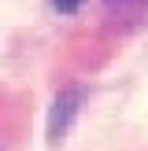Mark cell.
I'll list each match as a JSON object with an SVG mask.
<instances>
[{
    "mask_svg": "<svg viewBox=\"0 0 148 151\" xmlns=\"http://www.w3.org/2000/svg\"><path fill=\"white\" fill-rule=\"evenodd\" d=\"M52 7H56L59 15H74L81 7V0H52Z\"/></svg>",
    "mask_w": 148,
    "mask_h": 151,
    "instance_id": "cell-3",
    "label": "cell"
},
{
    "mask_svg": "<svg viewBox=\"0 0 148 151\" xmlns=\"http://www.w3.org/2000/svg\"><path fill=\"white\" fill-rule=\"evenodd\" d=\"M104 4H107L111 11H130V7H141V4H148V0H104Z\"/></svg>",
    "mask_w": 148,
    "mask_h": 151,
    "instance_id": "cell-2",
    "label": "cell"
},
{
    "mask_svg": "<svg viewBox=\"0 0 148 151\" xmlns=\"http://www.w3.org/2000/svg\"><path fill=\"white\" fill-rule=\"evenodd\" d=\"M78 103H81V92H78V88H63V92L56 96L52 114H48V140H52V144H59V140L67 137L74 114H78Z\"/></svg>",
    "mask_w": 148,
    "mask_h": 151,
    "instance_id": "cell-1",
    "label": "cell"
}]
</instances>
